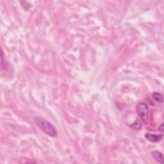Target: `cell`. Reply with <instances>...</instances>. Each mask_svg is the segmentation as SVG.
Returning <instances> with one entry per match:
<instances>
[{
    "label": "cell",
    "instance_id": "cell-1",
    "mask_svg": "<svg viewBox=\"0 0 164 164\" xmlns=\"http://www.w3.org/2000/svg\"><path fill=\"white\" fill-rule=\"evenodd\" d=\"M35 123L40 129L49 136L55 137L57 135V131L55 127L49 121L40 117L35 119Z\"/></svg>",
    "mask_w": 164,
    "mask_h": 164
},
{
    "label": "cell",
    "instance_id": "cell-2",
    "mask_svg": "<svg viewBox=\"0 0 164 164\" xmlns=\"http://www.w3.org/2000/svg\"><path fill=\"white\" fill-rule=\"evenodd\" d=\"M136 112L142 123H147L149 119V109L148 105L143 102L138 103L136 106Z\"/></svg>",
    "mask_w": 164,
    "mask_h": 164
},
{
    "label": "cell",
    "instance_id": "cell-3",
    "mask_svg": "<svg viewBox=\"0 0 164 164\" xmlns=\"http://www.w3.org/2000/svg\"><path fill=\"white\" fill-rule=\"evenodd\" d=\"M145 137L147 140L150 141L151 142H154V143H157L160 142L163 139V135L162 134H153L150 133H147L145 135Z\"/></svg>",
    "mask_w": 164,
    "mask_h": 164
},
{
    "label": "cell",
    "instance_id": "cell-4",
    "mask_svg": "<svg viewBox=\"0 0 164 164\" xmlns=\"http://www.w3.org/2000/svg\"><path fill=\"white\" fill-rule=\"evenodd\" d=\"M152 157L158 163L161 164L163 163V156L162 152L159 151H153L151 152Z\"/></svg>",
    "mask_w": 164,
    "mask_h": 164
},
{
    "label": "cell",
    "instance_id": "cell-5",
    "mask_svg": "<svg viewBox=\"0 0 164 164\" xmlns=\"http://www.w3.org/2000/svg\"><path fill=\"white\" fill-rule=\"evenodd\" d=\"M152 97L154 99V100L158 103H162L163 101V96L158 92H154L152 94Z\"/></svg>",
    "mask_w": 164,
    "mask_h": 164
},
{
    "label": "cell",
    "instance_id": "cell-6",
    "mask_svg": "<svg viewBox=\"0 0 164 164\" xmlns=\"http://www.w3.org/2000/svg\"><path fill=\"white\" fill-rule=\"evenodd\" d=\"M132 127H133V128H135V129H140V128H141V124L139 122L138 120H136L135 123H133L132 125H131Z\"/></svg>",
    "mask_w": 164,
    "mask_h": 164
},
{
    "label": "cell",
    "instance_id": "cell-7",
    "mask_svg": "<svg viewBox=\"0 0 164 164\" xmlns=\"http://www.w3.org/2000/svg\"><path fill=\"white\" fill-rule=\"evenodd\" d=\"M158 130L161 132L162 133L163 132V124H162L159 127H158Z\"/></svg>",
    "mask_w": 164,
    "mask_h": 164
}]
</instances>
